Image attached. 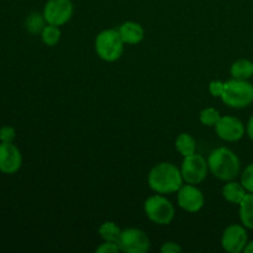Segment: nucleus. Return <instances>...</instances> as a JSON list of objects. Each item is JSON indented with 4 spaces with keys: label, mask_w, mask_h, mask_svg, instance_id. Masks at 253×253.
<instances>
[{
    "label": "nucleus",
    "mask_w": 253,
    "mask_h": 253,
    "mask_svg": "<svg viewBox=\"0 0 253 253\" xmlns=\"http://www.w3.org/2000/svg\"><path fill=\"white\" fill-rule=\"evenodd\" d=\"M247 190L245 189L244 185L241 183L232 182L229 180L227 184L224 185L222 188V197L227 200L231 204H239L244 200V198L246 197Z\"/></svg>",
    "instance_id": "4468645a"
},
{
    "label": "nucleus",
    "mask_w": 253,
    "mask_h": 253,
    "mask_svg": "<svg viewBox=\"0 0 253 253\" xmlns=\"http://www.w3.org/2000/svg\"><path fill=\"white\" fill-rule=\"evenodd\" d=\"M241 184L249 193H253V163L247 166L241 174Z\"/></svg>",
    "instance_id": "4be33fe9"
},
{
    "label": "nucleus",
    "mask_w": 253,
    "mask_h": 253,
    "mask_svg": "<svg viewBox=\"0 0 253 253\" xmlns=\"http://www.w3.org/2000/svg\"><path fill=\"white\" fill-rule=\"evenodd\" d=\"M95 252L96 253H119L121 252V249L120 246H119V244L104 241V244H101L100 246L96 247Z\"/></svg>",
    "instance_id": "b1692460"
},
{
    "label": "nucleus",
    "mask_w": 253,
    "mask_h": 253,
    "mask_svg": "<svg viewBox=\"0 0 253 253\" xmlns=\"http://www.w3.org/2000/svg\"><path fill=\"white\" fill-rule=\"evenodd\" d=\"M143 210L146 216L157 225H169L175 215L173 204L162 194L153 195L146 199Z\"/></svg>",
    "instance_id": "39448f33"
},
{
    "label": "nucleus",
    "mask_w": 253,
    "mask_h": 253,
    "mask_svg": "<svg viewBox=\"0 0 253 253\" xmlns=\"http://www.w3.org/2000/svg\"><path fill=\"white\" fill-rule=\"evenodd\" d=\"M208 166L215 177L225 182L234 180L241 170L239 157L227 147H219L212 151L208 158Z\"/></svg>",
    "instance_id": "f03ea898"
},
{
    "label": "nucleus",
    "mask_w": 253,
    "mask_h": 253,
    "mask_svg": "<svg viewBox=\"0 0 253 253\" xmlns=\"http://www.w3.org/2000/svg\"><path fill=\"white\" fill-rule=\"evenodd\" d=\"M247 135L253 141V116H251V119L249 120V124H247Z\"/></svg>",
    "instance_id": "bb28decb"
},
{
    "label": "nucleus",
    "mask_w": 253,
    "mask_h": 253,
    "mask_svg": "<svg viewBox=\"0 0 253 253\" xmlns=\"http://www.w3.org/2000/svg\"><path fill=\"white\" fill-rule=\"evenodd\" d=\"M183 251L182 247L177 244V242H165L161 247V252L162 253H180Z\"/></svg>",
    "instance_id": "a878e982"
},
{
    "label": "nucleus",
    "mask_w": 253,
    "mask_h": 253,
    "mask_svg": "<svg viewBox=\"0 0 253 253\" xmlns=\"http://www.w3.org/2000/svg\"><path fill=\"white\" fill-rule=\"evenodd\" d=\"M16 137V131L11 126H2L0 128V141L1 142H14Z\"/></svg>",
    "instance_id": "5701e85b"
},
{
    "label": "nucleus",
    "mask_w": 253,
    "mask_h": 253,
    "mask_svg": "<svg viewBox=\"0 0 253 253\" xmlns=\"http://www.w3.org/2000/svg\"><path fill=\"white\" fill-rule=\"evenodd\" d=\"M124 44L119 30H104L95 39V52L103 61L115 62L123 56Z\"/></svg>",
    "instance_id": "20e7f679"
},
{
    "label": "nucleus",
    "mask_w": 253,
    "mask_h": 253,
    "mask_svg": "<svg viewBox=\"0 0 253 253\" xmlns=\"http://www.w3.org/2000/svg\"><path fill=\"white\" fill-rule=\"evenodd\" d=\"M249 244V237L245 226L232 224L227 226L222 232L221 246L229 253H240L245 250Z\"/></svg>",
    "instance_id": "1a4fd4ad"
},
{
    "label": "nucleus",
    "mask_w": 253,
    "mask_h": 253,
    "mask_svg": "<svg viewBox=\"0 0 253 253\" xmlns=\"http://www.w3.org/2000/svg\"><path fill=\"white\" fill-rule=\"evenodd\" d=\"M230 73L235 79L249 81L253 77V62L250 59H239L232 63Z\"/></svg>",
    "instance_id": "2eb2a0df"
},
{
    "label": "nucleus",
    "mask_w": 253,
    "mask_h": 253,
    "mask_svg": "<svg viewBox=\"0 0 253 253\" xmlns=\"http://www.w3.org/2000/svg\"><path fill=\"white\" fill-rule=\"evenodd\" d=\"M221 119L219 110H216L215 108H207L204 110H202L199 115V120L203 125L205 126H214L219 123V120Z\"/></svg>",
    "instance_id": "412c9836"
},
{
    "label": "nucleus",
    "mask_w": 253,
    "mask_h": 253,
    "mask_svg": "<svg viewBox=\"0 0 253 253\" xmlns=\"http://www.w3.org/2000/svg\"><path fill=\"white\" fill-rule=\"evenodd\" d=\"M46 24L47 21L44 19L43 14H40V12H32L25 20V27L32 35L41 34L44 27H46Z\"/></svg>",
    "instance_id": "6ab92c4d"
},
{
    "label": "nucleus",
    "mask_w": 253,
    "mask_h": 253,
    "mask_svg": "<svg viewBox=\"0 0 253 253\" xmlns=\"http://www.w3.org/2000/svg\"><path fill=\"white\" fill-rule=\"evenodd\" d=\"M98 232L104 241L119 244V240H120L123 230H121L114 221H105L104 224L100 225Z\"/></svg>",
    "instance_id": "a211bd4d"
},
{
    "label": "nucleus",
    "mask_w": 253,
    "mask_h": 253,
    "mask_svg": "<svg viewBox=\"0 0 253 253\" xmlns=\"http://www.w3.org/2000/svg\"><path fill=\"white\" fill-rule=\"evenodd\" d=\"M120 36L123 39L124 43L127 44H137L145 37V30L138 22L126 21L119 29Z\"/></svg>",
    "instance_id": "ddd939ff"
},
{
    "label": "nucleus",
    "mask_w": 253,
    "mask_h": 253,
    "mask_svg": "<svg viewBox=\"0 0 253 253\" xmlns=\"http://www.w3.org/2000/svg\"><path fill=\"white\" fill-rule=\"evenodd\" d=\"M240 219L245 227L253 230V193L246 194L240 203Z\"/></svg>",
    "instance_id": "dca6fc26"
},
{
    "label": "nucleus",
    "mask_w": 253,
    "mask_h": 253,
    "mask_svg": "<svg viewBox=\"0 0 253 253\" xmlns=\"http://www.w3.org/2000/svg\"><path fill=\"white\" fill-rule=\"evenodd\" d=\"M224 84H225V82H221V81L210 82L209 93L211 94L214 98H221L222 91H224Z\"/></svg>",
    "instance_id": "393cba45"
},
{
    "label": "nucleus",
    "mask_w": 253,
    "mask_h": 253,
    "mask_svg": "<svg viewBox=\"0 0 253 253\" xmlns=\"http://www.w3.org/2000/svg\"><path fill=\"white\" fill-rule=\"evenodd\" d=\"M209 166L208 161L202 155H198L197 152L193 155L184 157L182 162V177L185 183L188 184H199L207 178Z\"/></svg>",
    "instance_id": "423d86ee"
},
{
    "label": "nucleus",
    "mask_w": 253,
    "mask_h": 253,
    "mask_svg": "<svg viewBox=\"0 0 253 253\" xmlns=\"http://www.w3.org/2000/svg\"><path fill=\"white\" fill-rule=\"evenodd\" d=\"M244 251L246 253H253V241L249 242V244L246 245V247H245Z\"/></svg>",
    "instance_id": "cd10ccee"
},
{
    "label": "nucleus",
    "mask_w": 253,
    "mask_h": 253,
    "mask_svg": "<svg viewBox=\"0 0 253 253\" xmlns=\"http://www.w3.org/2000/svg\"><path fill=\"white\" fill-rule=\"evenodd\" d=\"M148 185L157 194H170L182 188V172L175 165L169 162H162L151 169L147 178Z\"/></svg>",
    "instance_id": "f257e3e1"
},
{
    "label": "nucleus",
    "mask_w": 253,
    "mask_h": 253,
    "mask_svg": "<svg viewBox=\"0 0 253 253\" xmlns=\"http://www.w3.org/2000/svg\"><path fill=\"white\" fill-rule=\"evenodd\" d=\"M221 100L230 108H246L253 103V85L242 79L234 78L225 82Z\"/></svg>",
    "instance_id": "7ed1b4c3"
},
{
    "label": "nucleus",
    "mask_w": 253,
    "mask_h": 253,
    "mask_svg": "<svg viewBox=\"0 0 253 253\" xmlns=\"http://www.w3.org/2000/svg\"><path fill=\"white\" fill-rule=\"evenodd\" d=\"M119 246L123 252L145 253L150 250L151 242L145 231L130 227V229L123 230L120 240H119Z\"/></svg>",
    "instance_id": "6e6552de"
},
{
    "label": "nucleus",
    "mask_w": 253,
    "mask_h": 253,
    "mask_svg": "<svg viewBox=\"0 0 253 253\" xmlns=\"http://www.w3.org/2000/svg\"><path fill=\"white\" fill-rule=\"evenodd\" d=\"M205 198L202 190L194 184L182 185L178 190V205L188 212H198L204 207Z\"/></svg>",
    "instance_id": "9b49d317"
},
{
    "label": "nucleus",
    "mask_w": 253,
    "mask_h": 253,
    "mask_svg": "<svg viewBox=\"0 0 253 253\" xmlns=\"http://www.w3.org/2000/svg\"><path fill=\"white\" fill-rule=\"evenodd\" d=\"M22 156L19 148L12 142L0 143V172L14 174L21 168Z\"/></svg>",
    "instance_id": "f8f14e48"
},
{
    "label": "nucleus",
    "mask_w": 253,
    "mask_h": 253,
    "mask_svg": "<svg viewBox=\"0 0 253 253\" xmlns=\"http://www.w3.org/2000/svg\"><path fill=\"white\" fill-rule=\"evenodd\" d=\"M74 6L72 0H48L43 7V16L47 24L62 26L72 19Z\"/></svg>",
    "instance_id": "0eeeda50"
},
{
    "label": "nucleus",
    "mask_w": 253,
    "mask_h": 253,
    "mask_svg": "<svg viewBox=\"0 0 253 253\" xmlns=\"http://www.w3.org/2000/svg\"><path fill=\"white\" fill-rule=\"evenodd\" d=\"M41 39L42 42H43L46 46H56L59 42V40H61V30H59V26L47 24L46 27L43 29V31L41 32Z\"/></svg>",
    "instance_id": "aec40b11"
},
{
    "label": "nucleus",
    "mask_w": 253,
    "mask_h": 253,
    "mask_svg": "<svg viewBox=\"0 0 253 253\" xmlns=\"http://www.w3.org/2000/svg\"><path fill=\"white\" fill-rule=\"evenodd\" d=\"M215 131L221 140L235 142L244 137L246 128L240 119L235 116H221L219 123L215 125Z\"/></svg>",
    "instance_id": "9d476101"
},
{
    "label": "nucleus",
    "mask_w": 253,
    "mask_h": 253,
    "mask_svg": "<svg viewBox=\"0 0 253 253\" xmlns=\"http://www.w3.org/2000/svg\"><path fill=\"white\" fill-rule=\"evenodd\" d=\"M175 148L183 157H187L197 152V142L192 135L183 132L175 140Z\"/></svg>",
    "instance_id": "f3484780"
}]
</instances>
